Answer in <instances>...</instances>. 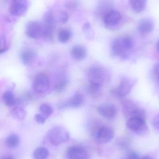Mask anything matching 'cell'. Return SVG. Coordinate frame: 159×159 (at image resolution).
I'll list each match as a JSON object with an SVG mask.
<instances>
[{"label":"cell","instance_id":"cell-22","mask_svg":"<svg viewBox=\"0 0 159 159\" xmlns=\"http://www.w3.org/2000/svg\"><path fill=\"white\" fill-rule=\"evenodd\" d=\"M11 115L15 119L18 120H22L26 118L27 112L23 107H16L12 110Z\"/></svg>","mask_w":159,"mask_h":159},{"label":"cell","instance_id":"cell-8","mask_svg":"<svg viewBox=\"0 0 159 159\" xmlns=\"http://www.w3.org/2000/svg\"><path fill=\"white\" fill-rule=\"evenodd\" d=\"M28 8L27 0H12L9 7L10 14L16 16H21L26 14Z\"/></svg>","mask_w":159,"mask_h":159},{"label":"cell","instance_id":"cell-11","mask_svg":"<svg viewBox=\"0 0 159 159\" xmlns=\"http://www.w3.org/2000/svg\"><path fill=\"white\" fill-rule=\"evenodd\" d=\"M122 16L117 10L112 9L102 19L105 25L108 28L117 26L121 21Z\"/></svg>","mask_w":159,"mask_h":159},{"label":"cell","instance_id":"cell-35","mask_svg":"<svg viewBox=\"0 0 159 159\" xmlns=\"http://www.w3.org/2000/svg\"><path fill=\"white\" fill-rule=\"evenodd\" d=\"M119 142V145L123 148V149H127V148L129 147V143L127 139H123L120 140Z\"/></svg>","mask_w":159,"mask_h":159},{"label":"cell","instance_id":"cell-20","mask_svg":"<svg viewBox=\"0 0 159 159\" xmlns=\"http://www.w3.org/2000/svg\"><path fill=\"white\" fill-rule=\"evenodd\" d=\"M5 143L8 148L10 149L16 148L20 143V138L17 134H12L6 139Z\"/></svg>","mask_w":159,"mask_h":159},{"label":"cell","instance_id":"cell-15","mask_svg":"<svg viewBox=\"0 0 159 159\" xmlns=\"http://www.w3.org/2000/svg\"><path fill=\"white\" fill-rule=\"evenodd\" d=\"M155 24L150 19L145 18L141 20L138 25V30L140 34H148L154 31Z\"/></svg>","mask_w":159,"mask_h":159},{"label":"cell","instance_id":"cell-30","mask_svg":"<svg viewBox=\"0 0 159 159\" xmlns=\"http://www.w3.org/2000/svg\"><path fill=\"white\" fill-rule=\"evenodd\" d=\"M83 31L88 38L91 39L93 36V31L92 29L91 25L89 22L85 23L83 25Z\"/></svg>","mask_w":159,"mask_h":159},{"label":"cell","instance_id":"cell-27","mask_svg":"<svg viewBox=\"0 0 159 159\" xmlns=\"http://www.w3.org/2000/svg\"><path fill=\"white\" fill-rule=\"evenodd\" d=\"M55 17L56 21L62 24L66 23L69 19V16L68 13L66 11L62 10L58 11Z\"/></svg>","mask_w":159,"mask_h":159},{"label":"cell","instance_id":"cell-12","mask_svg":"<svg viewBox=\"0 0 159 159\" xmlns=\"http://www.w3.org/2000/svg\"><path fill=\"white\" fill-rule=\"evenodd\" d=\"M114 132L110 128L102 127L99 129L96 134V141L98 143L104 144L111 141L114 138Z\"/></svg>","mask_w":159,"mask_h":159},{"label":"cell","instance_id":"cell-7","mask_svg":"<svg viewBox=\"0 0 159 159\" xmlns=\"http://www.w3.org/2000/svg\"><path fill=\"white\" fill-rule=\"evenodd\" d=\"M26 33L29 37L34 39H39L43 36V24L36 21H31L28 23Z\"/></svg>","mask_w":159,"mask_h":159},{"label":"cell","instance_id":"cell-34","mask_svg":"<svg viewBox=\"0 0 159 159\" xmlns=\"http://www.w3.org/2000/svg\"><path fill=\"white\" fill-rule=\"evenodd\" d=\"M35 120L39 124H43L45 122L46 119L41 114H37L35 116Z\"/></svg>","mask_w":159,"mask_h":159},{"label":"cell","instance_id":"cell-3","mask_svg":"<svg viewBox=\"0 0 159 159\" xmlns=\"http://www.w3.org/2000/svg\"><path fill=\"white\" fill-rule=\"evenodd\" d=\"M137 81V79L135 78L123 77L120 80L118 86L112 91L113 93L119 97H125L130 93Z\"/></svg>","mask_w":159,"mask_h":159},{"label":"cell","instance_id":"cell-33","mask_svg":"<svg viewBox=\"0 0 159 159\" xmlns=\"http://www.w3.org/2000/svg\"><path fill=\"white\" fill-rule=\"evenodd\" d=\"M127 159H140V157L137 152L130 151L127 155Z\"/></svg>","mask_w":159,"mask_h":159},{"label":"cell","instance_id":"cell-23","mask_svg":"<svg viewBox=\"0 0 159 159\" xmlns=\"http://www.w3.org/2000/svg\"><path fill=\"white\" fill-rule=\"evenodd\" d=\"M49 152L47 148L45 147H40L36 148L33 153L34 159H46Z\"/></svg>","mask_w":159,"mask_h":159},{"label":"cell","instance_id":"cell-17","mask_svg":"<svg viewBox=\"0 0 159 159\" xmlns=\"http://www.w3.org/2000/svg\"><path fill=\"white\" fill-rule=\"evenodd\" d=\"M85 102V98L81 93H76L68 102L63 105V107L69 106L73 108H78L83 105Z\"/></svg>","mask_w":159,"mask_h":159},{"label":"cell","instance_id":"cell-24","mask_svg":"<svg viewBox=\"0 0 159 159\" xmlns=\"http://www.w3.org/2000/svg\"><path fill=\"white\" fill-rule=\"evenodd\" d=\"M3 100L7 106H13L16 103V100L15 96L12 92L10 91H7L3 94Z\"/></svg>","mask_w":159,"mask_h":159},{"label":"cell","instance_id":"cell-38","mask_svg":"<svg viewBox=\"0 0 159 159\" xmlns=\"http://www.w3.org/2000/svg\"><path fill=\"white\" fill-rule=\"evenodd\" d=\"M0 159H15L12 156H4V157H2Z\"/></svg>","mask_w":159,"mask_h":159},{"label":"cell","instance_id":"cell-19","mask_svg":"<svg viewBox=\"0 0 159 159\" xmlns=\"http://www.w3.org/2000/svg\"><path fill=\"white\" fill-rule=\"evenodd\" d=\"M35 54L33 50L31 49H25L23 50L20 54L22 62L25 65H30L34 60Z\"/></svg>","mask_w":159,"mask_h":159},{"label":"cell","instance_id":"cell-6","mask_svg":"<svg viewBox=\"0 0 159 159\" xmlns=\"http://www.w3.org/2000/svg\"><path fill=\"white\" fill-rule=\"evenodd\" d=\"M127 126L130 130L137 134L145 133L148 130L145 119L139 117H132L127 121Z\"/></svg>","mask_w":159,"mask_h":159},{"label":"cell","instance_id":"cell-21","mask_svg":"<svg viewBox=\"0 0 159 159\" xmlns=\"http://www.w3.org/2000/svg\"><path fill=\"white\" fill-rule=\"evenodd\" d=\"M129 3L134 12L140 13L145 8L147 0H129Z\"/></svg>","mask_w":159,"mask_h":159},{"label":"cell","instance_id":"cell-28","mask_svg":"<svg viewBox=\"0 0 159 159\" xmlns=\"http://www.w3.org/2000/svg\"><path fill=\"white\" fill-rule=\"evenodd\" d=\"M102 85L96 83H89L88 88V92L90 94L93 96L97 95L101 91Z\"/></svg>","mask_w":159,"mask_h":159},{"label":"cell","instance_id":"cell-32","mask_svg":"<svg viewBox=\"0 0 159 159\" xmlns=\"http://www.w3.org/2000/svg\"><path fill=\"white\" fill-rule=\"evenodd\" d=\"M66 7L68 10H75L78 7V2L76 0H68L66 3Z\"/></svg>","mask_w":159,"mask_h":159},{"label":"cell","instance_id":"cell-10","mask_svg":"<svg viewBox=\"0 0 159 159\" xmlns=\"http://www.w3.org/2000/svg\"><path fill=\"white\" fill-rule=\"evenodd\" d=\"M105 71L100 67L94 66L92 67L88 72V79L89 83H96L102 85L105 80Z\"/></svg>","mask_w":159,"mask_h":159},{"label":"cell","instance_id":"cell-16","mask_svg":"<svg viewBox=\"0 0 159 159\" xmlns=\"http://www.w3.org/2000/svg\"><path fill=\"white\" fill-rule=\"evenodd\" d=\"M139 108V107L137 106L136 104L129 100L124 101L122 104V109L124 115L126 116L129 117V118L134 117L135 113L137 112L136 111Z\"/></svg>","mask_w":159,"mask_h":159},{"label":"cell","instance_id":"cell-18","mask_svg":"<svg viewBox=\"0 0 159 159\" xmlns=\"http://www.w3.org/2000/svg\"><path fill=\"white\" fill-rule=\"evenodd\" d=\"M72 57L76 60H82L86 57L87 52L84 47L80 45L75 46L72 48L70 52Z\"/></svg>","mask_w":159,"mask_h":159},{"label":"cell","instance_id":"cell-39","mask_svg":"<svg viewBox=\"0 0 159 159\" xmlns=\"http://www.w3.org/2000/svg\"><path fill=\"white\" fill-rule=\"evenodd\" d=\"M142 159H154V158L150 156H145L143 157Z\"/></svg>","mask_w":159,"mask_h":159},{"label":"cell","instance_id":"cell-5","mask_svg":"<svg viewBox=\"0 0 159 159\" xmlns=\"http://www.w3.org/2000/svg\"><path fill=\"white\" fill-rule=\"evenodd\" d=\"M50 87V80L46 74L43 73L35 76L33 84V89L36 93L43 94L46 92Z\"/></svg>","mask_w":159,"mask_h":159},{"label":"cell","instance_id":"cell-26","mask_svg":"<svg viewBox=\"0 0 159 159\" xmlns=\"http://www.w3.org/2000/svg\"><path fill=\"white\" fill-rule=\"evenodd\" d=\"M41 115L46 119L53 113V108L49 105L46 103L43 104L40 107Z\"/></svg>","mask_w":159,"mask_h":159},{"label":"cell","instance_id":"cell-14","mask_svg":"<svg viewBox=\"0 0 159 159\" xmlns=\"http://www.w3.org/2000/svg\"><path fill=\"white\" fill-rule=\"evenodd\" d=\"M98 112L100 115L107 118H113L117 114V108L112 104L105 103L98 107Z\"/></svg>","mask_w":159,"mask_h":159},{"label":"cell","instance_id":"cell-2","mask_svg":"<svg viewBox=\"0 0 159 159\" xmlns=\"http://www.w3.org/2000/svg\"><path fill=\"white\" fill-rule=\"evenodd\" d=\"M49 142L54 146H58L69 141L70 134L64 127L56 126L49 130L48 133Z\"/></svg>","mask_w":159,"mask_h":159},{"label":"cell","instance_id":"cell-1","mask_svg":"<svg viewBox=\"0 0 159 159\" xmlns=\"http://www.w3.org/2000/svg\"><path fill=\"white\" fill-rule=\"evenodd\" d=\"M134 47L132 39L129 36L118 37L112 43V53L123 59L129 57Z\"/></svg>","mask_w":159,"mask_h":159},{"label":"cell","instance_id":"cell-40","mask_svg":"<svg viewBox=\"0 0 159 159\" xmlns=\"http://www.w3.org/2000/svg\"><path fill=\"white\" fill-rule=\"evenodd\" d=\"M157 50L159 54V40L158 42H157Z\"/></svg>","mask_w":159,"mask_h":159},{"label":"cell","instance_id":"cell-31","mask_svg":"<svg viewBox=\"0 0 159 159\" xmlns=\"http://www.w3.org/2000/svg\"><path fill=\"white\" fill-rule=\"evenodd\" d=\"M7 48L6 37L4 34L0 36V54L4 53Z\"/></svg>","mask_w":159,"mask_h":159},{"label":"cell","instance_id":"cell-25","mask_svg":"<svg viewBox=\"0 0 159 159\" xmlns=\"http://www.w3.org/2000/svg\"><path fill=\"white\" fill-rule=\"evenodd\" d=\"M71 36L70 31L68 29H61L59 32L58 38L61 43H66L70 40Z\"/></svg>","mask_w":159,"mask_h":159},{"label":"cell","instance_id":"cell-37","mask_svg":"<svg viewBox=\"0 0 159 159\" xmlns=\"http://www.w3.org/2000/svg\"><path fill=\"white\" fill-rule=\"evenodd\" d=\"M154 74L156 78L159 81V63H157L154 67Z\"/></svg>","mask_w":159,"mask_h":159},{"label":"cell","instance_id":"cell-29","mask_svg":"<svg viewBox=\"0 0 159 159\" xmlns=\"http://www.w3.org/2000/svg\"><path fill=\"white\" fill-rule=\"evenodd\" d=\"M68 85V80L65 78H62L59 80L55 86V90L57 92H61L63 91Z\"/></svg>","mask_w":159,"mask_h":159},{"label":"cell","instance_id":"cell-9","mask_svg":"<svg viewBox=\"0 0 159 159\" xmlns=\"http://www.w3.org/2000/svg\"><path fill=\"white\" fill-rule=\"evenodd\" d=\"M89 156L86 149L79 146L69 148L65 154L66 159H89Z\"/></svg>","mask_w":159,"mask_h":159},{"label":"cell","instance_id":"cell-36","mask_svg":"<svg viewBox=\"0 0 159 159\" xmlns=\"http://www.w3.org/2000/svg\"><path fill=\"white\" fill-rule=\"evenodd\" d=\"M152 124L155 129L159 131V115H157L154 118Z\"/></svg>","mask_w":159,"mask_h":159},{"label":"cell","instance_id":"cell-4","mask_svg":"<svg viewBox=\"0 0 159 159\" xmlns=\"http://www.w3.org/2000/svg\"><path fill=\"white\" fill-rule=\"evenodd\" d=\"M56 20L55 16L51 12H48L44 16L43 24V36L48 40H53Z\"/></svg>","mask_w":159,"mask_h":159},{"label":"cell","instance_id":"cell-13","mask_svg":"<svg viewBox=\"0 0 159 159\" xmlns=\"http://www.w3.org/2000/svg\"><path fill=\"white\" fill-rule=\"evenodd\" d=\"M112 0H100L95 10L96 16L102 19L104 16L113 9Z\"/></svg>","mask_w":159,"mask_h":159}]
</instances>
